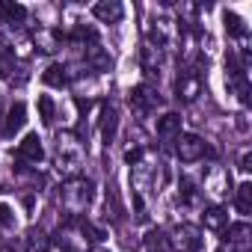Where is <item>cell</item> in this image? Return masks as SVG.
I'll return each mask as SVG.
<instances>
[{"label": "cell", "instance_id": "1", "mask_svg": "<svg viewBox=\"0 0 252 252\" xmlns=\"http://www.w3.org/2000/svg\"><path fill=\"white\" fill-rule=\"evenodd\" d=\"M86 234H92V240H101V231L98 228H92L89 222H65V225H60L57 228V234H54V243L63 249V252H89V237Z\"/></svg>", "mask_w": 252, "mask_h": 252}, {"label": "cell", "instance_id": "2", "mask_svg": "<svg viewBox=\"0 0 252 252\" xmlns=\"http://www.w3.org/2000/svg\"><path fill=\"white\" fill-rule=\"evenodd\" d=\"M92 190H95V184L89 181V178H71L65 187H63V193H60V199H63V208L71 214V217H77L80 211H86V205L92 202Z\"/></svg>", "mask_w": 252, "mask_h": 252}, {"label": "cell", "instance_id": "3", "mask_svg": "<svg viewBox=\"0 0 252 252\" xmlns=\"http://www.w3.org/2000/svg\"><path fill=\"white\" fill-rule=\"evenodd\" d=\"M57 169L65 172V175H74L80 169V160H83V146L71 137V134H60L57 137Z\"/></svg>", "mask_w": 252, "mask_h": 252}, {"label": "cell", "instance_id": "4", "mask_svg": "<svg viewBox=\"0 0 252 252\" xmlns=\"http://www.w3.org/2000/svg\"><path fill=\"white\" fill-rule=\"evenodd\" d=\"M166 246H172V252H205V237L196 225H178L172 228V237L166 240Z\"/></svg>", "mask_w": 252, "mask_h": 252}, {"label": "cell", "instance_id": "5", "mask_svg": "<svg viewBox=\"0 0 252 252\" xmlns=\"http://www.w3.org/2000/svg\"><path fill=\"white\" fill-rule=\"evenodd\" d=\"M175 152H178L181 163H196V160L214 158V149H211V146H208L202 137H196V134H184V137H178V146H175Z\"/></svg>", "mask_w": 252, "mask_h": 252}, {"label": "cell", "instance_id": "6", "mask_svg": "<svg viewBox=\"0 0 252 252\" xmlns=\"http://www.w3.org/2000/svg\"><path fill=\"white\" fill-rule=\"evenodd\" d=\"M202 89H205V80H202V71H199V68H187V71H181L178 80H175L178 101H184V104L196 101V98L202 95Z\"/></svg>", "mask_w": 252, "mask_h": 252}, {"label": "cell", "instance_id": "7", "mask_svg": "<svg viewBox=\"0 0 252 252\" xmlns=\"http://www.w3.org/2000/svg\"><path fill=\"white\" fill-rule=\"evenodd\" d=\"M131 107L137 110V113H149V110H155V107H160V95L152 89V86H146V83H140L134 92H131Z\"/></svg>", "mask_w": 252, "mask_h": 252}, {"label": "cell", "instance_id": "8", "mask_svg": "<svg viewBox=\"0 0 252 252\" xmlns=\"http://www.w3.org/2000/svg\"><path fill=\"white\" fill-rule=\"evenodd\" d=\"M18 160H27V163H42L45 158V149H42V140L39 134H27L21 143H18V152H15Z\"/></svg>", "mask_w": 252, "mask_h": 252}, {"label": "cell", "instance_id": "9", "mask_svg": "<svg viewBox=\"0 0 252 252\" xmlns=\"http://www.w3.org/2000/svg\"><path fill=\"white\" fill-rule=\"evenodd\" d=\"M24 125H27V104H24V101H15V104L9 107L6 122H3V137H15Z\"/></svg>", "mask_w": 252, "mask_h": 252}, {"label": "cell", "instance_id": "10", "mask_svg": "<svg viewBox=\"0 0 252 252\" xmlns=\"http://www.w3.org/2000/svg\"><path fill=\"white\" fill-rule=\"evenodd\" d=\"M42 83H45V86H54V89L68 86V68H65L63 63H51V65L42 71Z\"/></svg>", "mask_w": 252, "mask_h": 252}, {"label": "cell", "instance_id": "11", "mask_svg": "<svg viewBox=\"0 0 252 252\" xmlns=\"http://www.w3.org/2000/svg\"><path fill=\"white\" fill-rule=\"evenodd\" d=\"M92 15H95L98 21H104V24H116V21H122L125 9H122V3L110 0V3H95V6H92Z\"/></svg>", "mask_w": 252, "mask_h": 252}, {"label": "cell", "instance_id": "12", "mask_svg": "<svg viewBox=\"0 0 252 252\" xmlns=\"http://www.w3.org/2000/svg\"><path fill=\"white\" fill-rule=\"evenodd\" d=\"M116 128H119V110L113 104L101 107V137H104V143H110L116 137Z\"/></svg>", "mask_w": 252, "mask_h": 252}, {"label": "cell", "instance_id": "13", "mask_svg": "<svg viewBox=\"0 0 252 252\" xmlns=\"http://www.w3.org/2000/svg\"><path fill=\"white\" fill-rule=\"evenodd\" d=\"M158 137H163V140H169V137H175L178 131H181V116L178 113H163L160 119H158Z\"/></svg>", "mask_w": 252, "mask_h": 252}, {"label": "cell", "instance_id": "14", "mask_svg": "<svg viewBox=\"0 0 252 252\" xmlns=\"http://www.w3.org/2000/svg\"><path fill=\"white\" fill-rule=\"evenodd\" d=\"M202 222H205V228H211V231H222V228L228 225V214H225L222 208L211 205V208H205V214H202Z\"/></svg>", "mask_w": 252, "mask_h": 252}, {"label": "cell", "instance_id": "15", "mask_svg": "<svg viewBox=\"0 0 252 252\" xmlns=\"http://www.w3.org/2000/svg\"><path fill=\"white\" fill-rule=\"evenodd\" d=\"M169 24L172 21H166V18H155L152 24H149V39H152V48L158 45V48H163L166 42H169Z\"/></svg>", "mask_w": 252, "mask_h": 252}, {"label": "cell", "instance_id": "16", "mask_svg": "<svg viewBox=\"0 0 252 252\" xmlns=\"http://www.w3.org/2000/svg\"><path fill=\"white\" fill-rule=\"evenodd\" d=\"M12 71H15V51L6 42H0V80H9Z\"/></svg>", "mask_w": 252, "mask_h": 252}, {"label": "cell", "instance_id": "17", "mask_svg": "<svg viewBox=\"0 0 252 252\" xmlns=\"http://www.w3.org/2000/svg\"><path fill=\"white\" fill-rule=\"evenodd\" d=\"M0 15H3V21L6 24H21L24 18H27V9L21 6V3H0Z\"/></svg>", "mask_w": 252, "mask_h": 252}, {"label": "cell", "instance_id": "18", "mask_svg": "<svg viewBox=\"0 0 252 252\" xmlns=\"http://www.w3.org/2000/svg\"><path fill=\"white\" fill-rule=\"evenodd\" d=\"M222 21H225V30H228V36H237V39H243L246 36V24H243V18L237 15V12H222Z\"/></svg>", "mask_w": 252, "mask_h": 252}, {"label": "cell", "instance_id": "19", "mask_svg": "<svg viewBox=\"0 0 252 252\" xmlns=\"http://www.w3.org/2000/svg\"><path fill=\"white\" fill-rule=\"evenodd\" d=\"M36 107H39L42 122H45V125H54V116H57V104H54V98H51V95H39Z\"/></svg>", "mask_w": 252, "mask_h": 252}, {"label": "cell", "instance_id": "20", "mask_svg": "<svg viewBox=\"0 0 252 252\" xmlns=\"http://www.w3.org/2000/svg\"><path fill=\"white\" fill-rule=\"evenodd\" d=\"M234 205H237V211H240L243 217L252 211V187H249V184H240V187H237V193H234Z\"/></svg>", "mask_w": 252, "mask_h": 252}, {"label": "cell", "instance_id": "21", "mask_svg": "<svg viewBox=\"0 0 252 252\" xmlns=\"http://www.w3.org/2000/svg\"><path fill=\"white\" fill-rule=\"evenodd\" d=\"M60 42H63V36H60V33H54V30H42V33L36 36V45H39L42 51H48V54H51V51H57V48H60Z\"/></svg>", "mask_w": 252, "mask_h": 252}, {"label": "cell", "instance_id": "22", "mask_svg": "<svg viewBox=\"0 0 252 252\" xmlns=\"http://www.w3.org/2000/svg\"><path fill=\"white\" fill-rule=\"evenodd\" d=\"M178 199H181V205H196V202H199V190H196V184H193L190 178H181Z\"/></svg>", "mask_w": 252, "mask_h": 252}, {"label": "cell", "instance_id": "23", "mask_svg": "<svg viewBox=\"0 0 252 252\" xmlns=\"http://www.w3.org/2000/svg\"><path fill=\"white\" fill-rule=\"evenodd\" d=\"M15 211H12V205H6V202H0V228H6V231H12L15 228Z\"/></svg>", "mask_w": 252, "mask_h": 252}, {"label": "cell", "instance_id": "24", "mask_svg": "<svg viewBox=\"0 0 252 252\" xmlns=\"http://www.w3.org/2000/svg\"><path fill=\"white\" fill-rule=\"evenodd\" d=\"M246 234H249L246 222H237V225H228V231H225V240H231V243H243V240H246Z\"/></svg>", "mask_w": 252, "mask_h": 252}, {"label": "cell", "instance_id": "25", "mask_svg": "<svg viewBox=\"0 0 252 252\" xmlns=\"http://www.w3.org/2000/svg\"><path fill=\"white\" fill-rule=\"evenodd\" d=\"M48 249V237L45 234H30V252H45Z\"/></svg>", "mask_w": 252, "mask_h": 252}, {"label": "cell", "instance_id": "26", "mask_svg": "<svg viewBox=\"0 0 252 252\" xmlns=\"http://www.w3.org/2000/svg\"><path fill=\"white\" fill-rule=\"evenodd\" d=\"M140 158H143V152H140V149H131L128 155H125V160H128V163H140Z\"/></svg>", "mask_w": 252, "mask_h": 252}, {"label": "cell", "instance_id": "27", "mask_svg": "<svg viewBox=\"0 0 252 252\" xmlns=\"http://www.w3.org/2000/svg\"><path fill=\"white\" fill-rule=\"evenodd\" d=\"M246 169H249V152L240 155V172H246Z\"/></svg>", "mask_w": 252, "mask_h": 252}]
</instances>
